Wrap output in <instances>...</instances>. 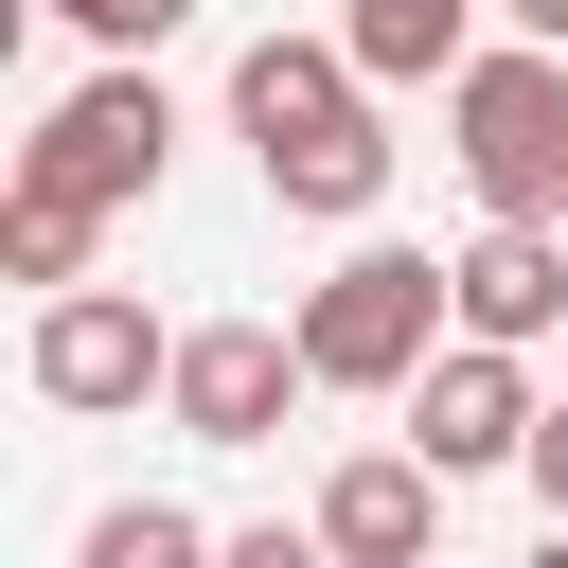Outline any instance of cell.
Segmentation results:
<instances>
[{"label":"cell","instance_id":"1","mask_svg":"<svg viewBox=\"0 0 568 568\" xmlns=\"http://www.w3.org/2000/svg\"><path fill=\"white\" fill-rule=\"evenodd\" d=\"M231 124H248V178L320 231H373L390 195V124H373V71L337 36H248L231 53Z\"/></svg>","mask_w":568,"mask_h":568},{"label":"cell","instance_id":"2","mask_svg":"<svg viewBox=\"0 0 568 568\" xmlns=\"http://www.w3.org/2000/svg\"><path fill=\"white\" fill-rule=\"evenodd\" d=\"M444 160L479 195V231H568V53H479L444 89Z\"/></svg>","mask_w":568,"mask_h":568},{"label":"cell","instance_id":"3","mask_svg":"<svg viewBox=\"0 0 568 568\" xmlns=\"http://www.w3.org/2000/svg\"><path fill=\"white\" fill-rule=\"evenodd\" d=\"M444 337H462V302H444V266L426 248H337L320 284H302V373L320 390H426L444 373Z\"/></svg>","mask_w":568,"mask_h":568},{"label":"cell","instance_id":"4","mask_svg":"<svg viewBox=\"0 0 568 568\" xmlns=\"http://www.w3.org/2000/svg\"><path fill=\"white\" fill-rule=\"evenodd\" d=\"M178 178V106H160V71H89L71 106H36V142H18V195H71V213H142Z\"/></svg>","mask_w":568,"mask_h":568},{"label":"cell","instance_id":"5","mask_svg":"<svg viewBox=\"0 0 568 568\" xmlns=\"http://www.w3.org/2000/svg\"><path fill=\"white\" fill-rule=\"evenodd\" d=\"M320 373H302V320H178V444H284V408H302Z\"/></svg>","mask_w":568,"mask_h":568},{"label":"cell","instance_id":"6","mask_svg":"<svg viewBox=\"0 0 568 568\" xmlns=\"http://www.w3.org/2000/svg\"><path fill=\"white\" fill-rule=\"evenodd\" d=\"M142 390H178V320H142L124 284H71V302H36V408L106 426V408H142Z\"/></svg>","mask_w":568,"mask_h":568},{"label":"cell","instance_id":"7","mask_svg":"<svg viewBox=\"0 0 568 568\" xmlns=\"http://www.w3.org/2000/svg\"><path fill=\"white\" fill-rule=\"evenodd\" d=\"M532 426H550L532 355H479V337H444V373L408 390V462L426 479H497V462H532Z\"/></svg>","mask_w":568,"mask_h":568},{"label":"cell","instance_id":"8","mask_svg":"<svg viewBox=\"0 0 568 568\" xmlns=\"http://www.w3.org/2000/svg\"><path fill=\"white\" fill-rule=\"evenodd\" d=\"M302 532H320L337 568H426V550H444V479H426L408 444H355V462L320 479V515H302Z\"/></svg>","mask_w":568,"mask_h":568},{"label":"cell","instance_id":"9","mask_svg":"<svg viewBox=\"0 0 568 568\" xmlns=\"http://www.w3.org/2000/svg\"><path fill=\"white\" fill-rule=\"evenodd\" d=\"M444 302H462L479 355H532V337L568 320V231H462V248H444Z\"/></svg>","mask_w":568,"mask_h":568},{"label":"cell","instance_id":"10","mask_svg":"<svg viewBox=\"0 0 568 568\" xmlns=\"http://www.w3.org/2000/svg\"><path fill=\"white\" fill-rule=\"evenodd\" d=\"M337 53L373 89H462L497 53V0H337Z\"/></svg>","mask_w":568,"mask_h":568},{"label":"cell","instance_id":"11","mask_svg":"<svg viewBox=\"0 0 568 568\" xmlns=\"http://www.w3.org/2000/svg\"><path fill=\"white\" fill-rule=\"evenodd\" d=\"M71 568H231V532H195V515H178V497H106V515H89V550H71Z\"/></svg>","mask_w":568,"mask_h":568},{"label":"cell","instance_id":"12","mask_svg":"<svg viewBox=\"0 0 568 568\" xmlns=\"http://www.w3.org/2000/svg\"><path fill=\"white\" fill-rule=\"evenodd\" d=\"M89 231H106V213H71V195H0V266H18L36 302H71V284H89Z\"/></svg>","mask_w":568,"mask_h":568},{"label":"cell","instance_id":"13","mask_svg":"<svg viewBox=\"0 0 568 568\" xmlns=\"http://www.w3.org/2000/svg\"><path fill=\"white\" fill-rule=\"evenodd\" d=\"M36 18H71V36H106V53H124V71H142V53H160V36H178V18H195V0H36Z\"/></svg>","mask_w":568,"mask_h":568},{"label":"cell","instance_id":"14","mask_svg":"<svg viewBox=\"0 0 568 568\" xmlns=\"http://www.w3.org/2000/svg\"><path fill=\"white\" fill-rule=\"evenodd\" d=\"M532 497H550V532H568V390H550V426H532V462H515Z\"/></svg>","mask_w":568,"mask_h":568},{"label":"cell","instance_id":"15","mask_svg":"<svg viewBox=\"0 0 568 568\" xmlns=\"http://www.w3.org/2000/svg\"><path fill=\"white\" fill-rule=\"evenodd\" d=\"M231 568H337V550H320V532H284V515H266V532H231Z\"/></svg>","mask_w":568,"mask_h":568},{"label":"cell","instance_id":"16","mask_svg":"<svg viewBox=\"0 0 568 568\" xmlns=\"http://www.w3.org/2000/svg\"><path fill=\"white\" fill-rule=\"evenodd\" d=\"M497 36L515 53H568V0H497Z\"/></svg>","mask_w":568,"mask_h":568},{"label":"cell","instance_id":"17","mask_svg":"<svg viewBox=\"0 0 568 568\" xmlns=\"http://www.w3.org/2000/svg\"><path fill=\"white\" fill-rule=\"evenodd\" d=\"M532 568H568V532H550V550H532Z\"/></svg>","mask_w":568,"mask_h":568}]
</instances>
